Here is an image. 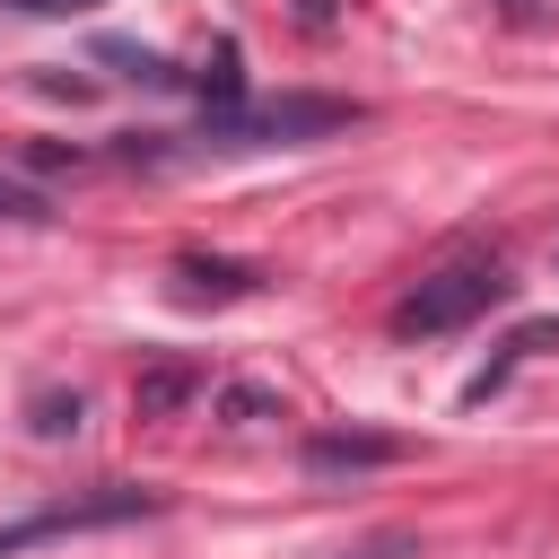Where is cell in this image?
<instances>
[{
    "label": "cell",
    "instance_id": "1",
    "mask_svg": "<svg viewBox=\"0 0 559 559\" xmlns=\"http://www.w3.org/2000/svg\"><path fill=\"white\" fill-rule=\"evenodd\" d=\"M507 271L489 262V253H463V262H445V271H428L402 306H393V332L402 341H437V332H463V323H480L489 306H507Z\"/></svg>",
    "mask_w": 559,
    "mask_h": 559
},
{
    "label": "cell",
    "instance_id": "2",
    "mask_svg": "<svg viewBox=\"0 0 559 559\" xmlns=\"http://www.w3.org/2000/svg\"><path fill=\"white\" fill-rule=\"evenodd\" d=\"M349 122H358L349 96H253V105H218L210 114V140L297 148V140H323V131H349Z\"/></svg>",
    "mask_w": 559,
    "mask_h": 559
},
{
    "label": "cell",
    "instance_id": "3",
    "mask_svg": "<svg viewBox=\"0 0 559 559\" xmlns=\"http://www.w3.org/2000/svg\"><path fill=\"white\" fill-rule=\"evenodd\" d=\"M131 515H157V498H148V489H96V498L44 507V515H26V524H0V550L52 542V533H87V524H131Z\"/></svg>",
    "mask_w": 559,
    "mask_h": 559
},
{
    "label": "cell",
    "instance_id": "4",
    "mask_svg": "<svg viewBox=\"0 0 559 559\" xmlns=\"http://www.w3.org/2000/svg\"><path fill=\"white\" fill-rule=\"evenodd\" d=\"M175 288H183V297H210V306H227V297H253V288H262V271H253V262H210V253H175Z\"/></svg>",
    "mask_w": 559,
    "mask_h": 559
},
{
    "label": "cell",
    "instance_id": "5",
    "mask_svg": "<svg viewBox=\"0 0 559 559\" xmlns=\"http://www.w3.org/2000/svg\"><path fill=\"white\" fill-rule=\"evenodd\" d=\"M192 393H201V376H192V367H148V376L131 384V411H140V419H166V411H183Z\"/></svg>",
    "mask_w": 559,
    "mask_h": 559
},
{
    "label": "cell",
    "instance_id": "6",
    "mask_svg": "<svg viewBox=\"0 0 559 559\" xmlns=\"http://www.w3.org/2000/svg\"><path fill=\"white\" fill-rule=\"evenodd\" d=\"M393 454H402L393 437H341V428L306 445V463H314V472H358V463H393Z\"/></svg>",
    "mask_w": 559,
    "mask_h": 559
},
{
    "label": "cell",
    "instance_id": "7",
    "mask_svg": "<svg viewBox=\"0 0 559 559\" xmlns=\"http://www.w3.org/2000/svg\"><path fill=\"white\" fill-rule=\"evenodd\" d=\"M79 411H87L79 393H35V402H26V419H35V437H79Z\"/></svg>",
    "mask_w": 559,
    "mask_h": 559
},
{
    "label": "cell",
    "instance_id": "8",
    "mask_svg": "<svg viewBox=\"0 0 559 559\" xmlns=\"http://www.w3.org/2000/svg\"><path fill=\"white\" fill-rule=\"evenodd\" d=\"M0 218H17V227H44V218H52V201H44V192H26V183H0Z\"/></svg>",
    "mask_w": 559,
    "mask_h": 559
},
{
    "label": "cell",
    "instance_id": "9",
    "mask_svg": "<svg viewBox=\"0 0 559 559\" xmlns=\"http://www.w3.org/2000/svg\"><path fill=\"white\" fill-rule=\"evenodd\" d=\"M218 411H236V419H280V402H271V393H245V384L218 393Z\"/></svg>",
    "mask_w": 559,
    "mask_h": 559
},
{
    "label": "cell",
    "instance_id": "10",
    "mask_svg": "<svg viewBox=\"0 0 559 559\" xmlns=\"http://www.w3.org/2000/svg\"><path fill=\"white\" fill-rule=\"evenodd\" d=\"M9 9H26V17H70V9H96V0H9Z\"/></svg>",
    "mask_w": 559,
    "mask_h": 559
}]
</instances>
